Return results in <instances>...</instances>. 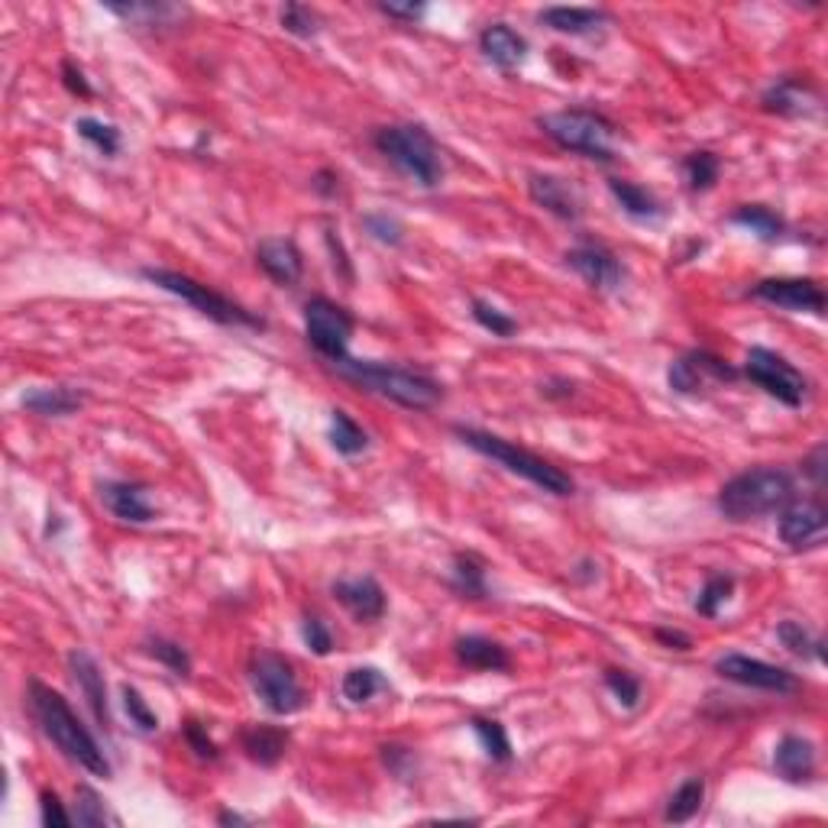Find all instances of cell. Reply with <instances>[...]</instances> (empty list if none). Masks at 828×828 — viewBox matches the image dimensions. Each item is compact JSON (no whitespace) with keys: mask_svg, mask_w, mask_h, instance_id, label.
I'll return each mask as SVG.
<instances>
[{"mask_svg":"<svg viewBox=\"0 0 828 828\" xmlns=\"http://www.w3.org/2000/svg\"><path fill=\"white\" fill-rule=\"evenodd\" d=\"M30 712L42 728V735L62 750L69 760H75L94 777H111V760L104 757V748L94 742V735L81 725V718L65 703L62 693H55L52 686H45L40 679L30 683Z\"/></svg>","mask_w":828,"mask_h":828,"instance_id":"6da1fadb","label":"cell"},{"mask_svg":"<svg viewBox=\"0 0 828 828\" xmlns=\"http://www.w3.org/2000/svg\"><path fill=\"white\" fill-rule=\"evenodd\" d=\"M330 369L337 376H344L347 382L359 386L362 392L379 395V398H389L395 405L408 408V411H431L437 401L443 398V386L425 376V372H415L408 366H395V362H382V359H340V362H330Z\"/></svg>","mask_w":828,"mask_h":828,"instance_id":"7a4b0ae2","label":"cell"},{"mask_svg":"<svg viewBox=\"0 0 828 828\" xmlns=\"http://www.w3.org/2000/svg\"><path fill=\"white\" fill-rule=\"evenodd\" d=\"M796 499V482L780 467H754L718 489V512L728 521H757L780 514Z\"/></svg>","mask_w":828,"mask_h":828,"instance_id":"3957f363","label":"cell"},{"mask_svg":"<svg viewBox=\"0 0 828 828\" xmlns=\"http://www.w3.org/2000/svg\"><path fill=\"white\" fill-rule=\"evenodd\" d=\"M453 435L460 437L470 450L489 457V460H495V463L505 467L509 473L528 479L531 485H538V489H544V492H551V495H573V489H576V482L563 473V470H556V467L548 463L544 457H538V453L518 447V443L505 440V437L489 435V431H479V428H467V425H457Z\"/></svg>","mask_w":828,"mask_h":828,"instance_id":"277c9868","label":"cell"},{"mask_svg":"<svg viewBox=\"0 0 828 828\" xmlns=\"http://www.w3.org/2000/svg\"><path fill=\"white\" fill-rule=\"evenodd\" d=\"M541 133L553 140L560 150L592 159V162H615V136L619 126L605 114L590 108H573V111H556L538 117Z\"/></svg>","mask_w":828,"mask_h":828,"instance_id":"5b68a950","label":"cell"},{"mask_svg":"<svg viewBox=\"0 0 828 828\" xmlns=\"http://www.w3.org/2000/svg\"><path fill=\"white\" fill-rule=\"evenodd\" d=\"M372 143L411 182H418L425 188L440 185V178H443V159H440L435 136L421 123H392V126H382V130H376Z\"/></svg>","mask_w":828,"mask_h":828,"instance_id":"8992f818","label":"cell"},{"mask_svg":"<svg viewBox=\"0 0 828 828\" xmlns=\"http://www.w3.org/2000/svg\"><path fill=\"white\" fill-rule=\"evenodd\" d=\"M140 276L146 282L159 285L162 292L182 298L185 305H192L197 315L211 317L214 324H224V327H246V330H266V320L253 311H246L243 305L231 301L227 295L214 292L211 285L197 282V278L185 276V273H175V269H159V266H146L140 269Z\"/></svg>","mask_w":828,"mask_h":828,"instance_id":"52a82bcc","label":"cell"},{"mask_svg":"<svg viewBox=\"0 0 828 828\" xmlns=\"http://www.w3.org/2000/svg\"><path fill=\"white\" fill-rule=\"evenodd\" d=\"M249 683L259 703L273 715H295L305 709V689L295 667L276 651H256L249 661Z\"/></svg>","mask_w":828,"mask_h":828,"instance_id":"ba28073f","label":"cell"},{"mask_svg":"<svg viewBox=\"0 0 828 828\" xmlns=\"http://www.w3.org/2000/svg\"><path fill=\"white\" fill-rule=\"evenodd\" d=\"M745 376L757 389H764L787 408H799L809 395V379L789 362L787 356L774 354L767 347H750L745 356Z\"/></svg>","mask_w":828,"mask_h":828,"instance_id":"9c48e42d","label":"cell"},{"mask_svg":"<svg viewBox=\"0 0 828 828\" xmlns=\"http://www.w3.org/2000/svg\"><path fill=\"white\" fill-rule=\"evenodd\" d=\"M354 327L356 324L350 311L340 308L330 298H311L305 305V334H308V344L327 362H340V359L350 356L347 350H350V340H354Z\"/></svg>","mask_w":828,"mask_h":828,"instance_id":"30bf717a","label":"cell"},{"mask_svg":"<svg viewBox=\"0 0 828 828\" xmlns=\"http://www.w3.org/2000/svg\"><path fill=\"white\" fill-rule=\"evenodd\" d=\"M735 379H738V369L709 350H689V354L676 356L667 369V386L676 395H699L712 386L735 382Z\"/></svg>","mask_w":828,"mask_h":828,"instance_id":"8fae6325","label":"cell"},{"mask_svg":"<svg viewBox=\"0 0 828 828\" xmlns=\"http://www.w3.org/2000/svg\"><path fill=\"white\" fill-rule=\"evenodd\" d=\"M715 673L722 679H732L738 686H750V689H764V693H777V696H787V693H796L799 679L796 673L784 671L777 664H767V661H757V657H748V654H722L715 661Z\"/></svg>","mask_w":828,"mask_h":828,"instance_id":"7c38bea8","label":"cell"},{"mask_svg":"<svg viewBox=\"0 0 828 828\" xmlns=\"http://www.w3.org/2000/svg\"><path fill=\"white\" fill-rule=\"evenodd\" d=\"M750 295L764 305L784 308L793 315H822L826 311V292L812 278H760L750 285Z\"/></svg>","mask_w":828,"mask_h":828,"instance_id":"4fadbf2b","label":"cell"},{"mask_svg":"<svg viewBox=\"0 0 828 828\" xmlns=\"http://www.w3.org/2000/svg\"><path fill=\"white\" fill-rule=\"evenodd\" d=\"M563 263L595 292H619L628 276L622 259L602 243H580V246L566 249Z\"/></svg>","mask_w":828,"mask_h":828,"instance_id":"5bb4252c","label":"cell"},{"mask_svg":"<svg viewBox=\"0 0 828 828\" xmlns=\"http://www.w3.org/2000/svg\"><path fill=\"white\" fill-rule=\"evenodd\" d=\"M828 531V512L822 502L816 499H803V502H789L787 509L780 512V538L784 544L793 551L803 548H819L826 541Z\"/></svg>","mask_w":828,"mask_h":828,"instance_id":"9a60e30c","label":"cell"},{"mask_svg":"<svg viewBox=\"0 0 828 828\" xmlns=\"http://www.w3.org/2000/svg\"><path fill=\"white\" fill-rule=\"evenodd\" d=\"M528 195L538 207H544L548 214L566 221V224H576L586 214L583 192L573 182L560 178V175H531L528 178Z\"/></svg>","mask_w":828,"mask_h":828,"instance_id":"2e32d148","label":"cell"},{"mask_svg":"<svg viewBox=\"0 0 828 828\" xmlns=\"http://www.w3.org/2000/svg\"><path fill=\"white\" fill-rule=\"evenodd\" d=\"M101 502L117 521H126V524H150L156 518V509L150 502V489L140 485V482H126V479L104 482L101 485Z\"/></svg>","mask_w":828,"mask_h":828,"instance_id":"e0dca14e","label":"cell"},{"mask_svg":"<svg viewBox=\"0 0 828 828\" xmlns=\"http://www.w3.org/2000/svg\"><path fill=\"white\" fill-rule=\"evenodd\" d=\"M334 599L354 615L356 622H379L386 615V590L379 586L376 576H350V580H337L334 586Z\"/></svg>","mask_w":828,"mask_h":828,"instance_id":"ac0fdd59","label":"cell"},{"mask_svg":"<svg viewBox=\"0 0 828 828\" xmlns=\"http://www.w3.org/2000/svg\"><path fill=\"white\" fill-rule=\"evenodd\" d=\"M256 266L276 285H295L305 273V256L292 237H266L256 246Z\"/></svg>","mask_w":828,"mask_h":828,"instance_id":"d6986e66","label":"cell"},{"mask_svg":"<svg viewBox=\"0 0 828 828\" xmlns=\"http://www.w3.org/2000/svg\"><path fill=\"white\" fill-rule=\"evenodd\" d=\"M69 671L79 683L81 696L88 699V709L94 715V722L104 732H111L114 722H111V703H108V683H104V673L98 667V661L88 651H72L69 654Z\"/></svg>","mask_w":828,"mask_h":828,"instance_id":"ffe728a7","label":"cell"},{"mask_svg":"<svg viewBox=\"0 0 828 828\" xmlns=\"http://www.w3.org/2000/svg\"><path fill=\"white\" fill-rule=\"evenodd\" d=\"M816 88L803 79H777L760 94V108L777 117H809L816 111Z\"/></svg>","mask_w":828,"mask_h":828,"instance_id":"44dd1931","label":"cell"},{"mask_svg":"<svg viewBox=\"0 0 828 828\" xmlns=\"http://www.w3.org/2000/svg\"><path fill=\"white\" fill-rule=\"evenodd\" d=\"M816 745L803 735H784L774 748V770L787 784H809L816 777Z\"/></svg>","mask_w":828,"mask_h":828,"instance_id":"7402d4cb","label":"cell"},{"mask_svg":"<svg viewBox=\"0 0 828 828\" xmlns=\"http://www.w3.org/2000/svg\"><path fill=\"white\" fill-rule=\"evenodd\" d=\"M479 52L499 69V72H514L528 59V40L512 30L509 23H492L479 33Z\"/></svg>","mask_w":828,"mask_h":828,"instance_id":"603a6c76","label":"cell"},{"mask_svg":"<svg viewBox=\"0 0 828 828\" xmlns=\"http://www.w3.org/2000/svg\"><path fill=\"white\" fill-rule=\"evenodd\" d=\"M453 654H457V661H460L463 667H470V671L505 673L512 667L509 651H505L499 641L485 637V634H463V637H457V641H453Z\"/></svg>","mask_w":828,"mask_h":828,"instance_id":"cb8c5ba5","label":"cell"},{"mask_svg":"<svg viewBox=\"0 0 828 828\" xmlns=\"http://www.w3.org/2000/svg\"><path fill=\"white\" fill-rule=\"evenodd\" d=\"M541 23L563 37H592L609 23V13L595 7H548L541 10Z\"/></svg>","mask_w":828,"mask_h":828,"instance_id":"d4e9b609","label":"cell"},{"mask_svg":"<svg viewBox=\"0 0 828 828\" xmlns=\"http://www.w3.org/2000/svg\"><path fill=\"white\" fill-rule=\"evenodd\" d=\"M609 192L619 201V207L632 217V221H641V224H657L667 217V207L664 201L647 192L644 185H634V182H622V178H612L609 182Z\"/></svg>","mask_w":828,"mask_h":828,"instance_id":"484cf974","label":"cell"},{"mask_svg":"<svg viewBox=\"0 0 828 828\" xmlns=\"http://www.w3.org/2000/svg\"><path fill=\"white\" fill-rule=\"evenodd\" d=\"M239 745L249 760H256L263 767H276L288 748V732L276 728V725H249L239 732Z\"/></svg>","mask_w":828,"mask_h":828,"instance_id":"4316f807","label":"cell"},{"mask_svg":"<svg viewBox=\"0 0 828 828\" xmlns=\"http://www.w3.org/2000/svg\"><path fill=\"white\" fill-rule=\"evenodd\" d=\"M20 405L40 418H65V415H75L81 405H84V392L72 389V386H55V389H30L23 392Z\"/></svg>","mask_w":828,"mask_h":828,"instance_id":"83f0119b","label":"cell"},{"mask_svg":"<svg viewBox=\"0 0 828 828\" xmlns=\"http://www.w3.org/2000/svg\"><path fill=\"white\" fill-rule=\"evenodd\" d=\"M104 10L120 17L130 27H172L178 17H185V7H175V3H140V0L104 3Z\"/></svg>","mask_w":828,"mask_h":828,"instance_id":"f1b7e54d","label":"cell"},{"mask_svg":"<svg viewBox=\"0 0 828 828\" xmlns=\"http://www.w3.org/2000/svg\"><path fill=\"white\" fill-rule=\"evenodd\" d=\"M728 221L735 227L750 231L754 237L764 239V243H777V239L787 234V221L777 211L764 207V204H742V207H735V214Z\"/></svg>","mask_w":828,"mask_h":828,"instance_id":"f546056e","label":"cell"},{"mask_svg":"<svg viewBox=\"0 0 828 828\" xmlns=\"http://www.w3.org/2000/svg\"><path fill=\"white\" fill-rule=\"evenodd\" d=\"M453 590L467 599H489V580H485V563L473 553H457L453 556Z\"/></svg>","mask_w":828,"mask_h":828,"instance_id":"4dcf8cb0","label":"cell"},{"mask_svg":"<svg viewBox=\"0 0 828 828\" xmlns=\"http://www.w3.org/2000/svg\"><path fill=\"white\" fill-rule=\"evenodd\" d=\"M703 803H706V780H703V777H689V780H683V784L676 787V793L667 799L664 819L673 822V826L689 822V819L703 809Z\"/></svg>","mask_w":828,"mask_h":828,"instance_id":"1f68e13d","label":"cell"},{"mask_svg":"<svg viewBox=\"0 0 828 828\" xmlns=\"http://www.w3.org/2000/svg\"><path fill=\"white\" fill-rule=\"evenodd\" d=\"M386 689H389V679L382 676L379 667H354L344 673V683H340V693L350 706H362L376 693H386Z\"/></svg>","mask_w":828,"mask_h":828,"instance_id":"d6a6232c","label":"cell"},{"mask_svg":"<svg viewBox=\"0 0 828 828\" xmlns=\"http://www.w3.org/2000/svg\"><path fill=\"white\" fill-rule=\"evenodd\" d=\"M777 641L787 647L789 654H796V657H803V661H826V644H822V637L819 634H812L803 622H780L777 625Z\"/></svg>","mask_w":828,"mask_h":828,"instance_id":"836d02e7","label":"cell"},{"mask_svg":"<svg viewBox=\"0 0 828 828\" xmlns=\"http://www.w3.org/2000/svg\"><path fill=\"white\" fill-rule=\"evenodd\" d=\"M470 728H473L476 742L482 745L485 757H489L492 764H509V760H512V742H509V732H505L502 722L476 715L473 722H470Z\"/></svg>","mask_w":828,"mask_h":828,"instance_id":"e575fe53","label":"cell"},{"mask_svg":"<svg viewBox=\"0 0 828 828\" xmlns=\"http://www.w3.org/2000/svg\"><path fill=\"white\" fill-rule=\"evenodd\" d=\"M330 443H334L337 453L356 457V453H362V450L369 447V435L356 425L347 411L334 408V411H330Z\"/></svg>","mask_w":828,"mask_h":828,"instance_id":"d590c367","label":"cell"},{"mask_svg":"<svg viewBox=\"0 0 828 828\" xmlns=\"http://www.w3.org/2000/svg\"><path fill=\"white\" fill-rule=\"evenodd\" d=\"M683 175H686L689 192L703 195V192L715 188V182H718V175H722V159L715 156V153H709V150L689 153V156L683 159Z\"/></svg>","mask_w":828,"mask_h":828,"instance_id":"8d00e7d4","label":"cell"},{"mask_svg":"<svg viewBox=\"0 0 828 828\" xmlns=\"http://www.w3.org/2000/svg\"><path fill=\"white\" fill-rule=\"evenodd\" d=\"M75 133L84 143H91L101 156H117L120 153V130L114 123H104L98 117L75 120Z\"/></svg>","mask_w":828,"mask_h":828,"instance_id":"74e56055","label":"cell"},{"mask_svg":"<svg viewBox=\"0 0 828 828\" xmlns=\"http://www.w3.org/2000/svg\"><path fill=\"white\" fill-rule=\"evenodd\" d=\"M72 819H75V826L84 828L108 826V822L117 826V819L108 812V806H104V799L98 796V789L91 787L75 789V812H72Z\"/></svg>","mask_w":828,"mask_h":828,"instance_id":"f35d334b","label":"cell"},{"mask_svg":"<svg viewBox=\"0 0 828 828\" xmlns=\"http://www.w3.org/2000/svg\"><path fill=\"white\" fill-rule=\"evenodd\" d=\"M146 654L156 657L159 664H162L165 671L175 673V676H188V673H192V657H188V651H185L178 641L150 637V641H146Z\"/></svg>","mask_w":828,"mask_h":828,"instance_id":"ab89813d","label":"cell"},{"mask_svg":"<svg viewBox=\"0 0 828 828\" xmlns=\"http://www.w3.org/2000/svg\"><path fill=\"white\" fill-rule=\"evenodd\" d=\"M473 320L482 327V330H489L492 337H514L518 334V320L512 315H505L502 308H495L492 301H485V298H473Z\"/></svg>","mask_w":828,"mask_h":828,"instance_id":"60d3db41","label":"cell"},{"mask_svg":"<svg viewBox=\"0 0 828 828\" xmlns=\"http://www.w3.org/2000/svg\"><path fill=\"white\" fill-rule=\"evenodd\" d=\"M732 592H735V576H728V573H715L706 580V586L699 592V599H696V612L703 615V619H715L718 615V609L732 599Z\"/></svg>","mask_w":828,"mask_h":828,"instance_id":"b9f144b4","label":"cell"},{"mask_svg":"<svg viewBox=\"0 0 828 828\" xmlns=\"http://www.w3.org/2000/svg\"><path fill=\"white\" fill-rule=\"evenodd\" d=\"M120 696H123V712L130 715V725H136V732H143V735L159 732V715L150 709V703L143 699V693L136 686L123 683Z\"/></svg>","mask_w":828,"mask_h":828,"instance_id":"7bdbcfd3","label":"cell"},{"mask_svg":"<svg viewBox=\"0 0 828 828\" xmlns=\"http://www.w3.org/2000/svg\"><path fill=\"white\" fill-rule=\"evenodd\" d=\"M282 27H285V33H292L298 40H315L317 30H320V20H317L315 10L305 7V3H285L282 7Z\"/></svg>","mask_w":828,"mask_h":828,"instance_id":"ee69618b","label":"cell"},{"mask_svg":"<svg viewBox=\"0 0 828 828\" xmlns=\"http://www.w3.org/2000/svg\"><path fill=\"white\" fill-rule=\"evenodd\" d=\"M362 227H366L369 237L386 243V246H401L405 243V227H401V221L392 217L389 211H369V214H362Z\"/></svg>","mask_w":828,"mask_h":828,"instance_id":"f6af8a7d","label":"cell"},{"mask_svg":"<svg viewBox=\"0 0 828 828\" xmlns=\"http://www.w3.org/2000/svg\"><path fill=\"white\" fill-rule=\"evenodd\" d=\"M605 686H609V693L625 706V709H634L637 703H641V679L628 671H619V667H609L605 671Z\"/></svg>","mask_w":828,"mask_h":828,"instance_id":"bcb514c9","label":"cell"},{"mask_svg":"<svg viewBox=\"0 0 828 828\" xmlns=\"http://www.w3.org/2000/svg\"><path fill=\"white\" fill-rule=\"evenodd\" d=\"M301 641H305V647L311 654H317V657H327L334 651V634H330L327 622L320 615H305V622H301Z\"/></svg>","mask_w":828,"mask_h":828,"instance_id":"7dc6e473","label":"cell"},{"mask_svg":"<svg viewBox=\"0 0 828 828\" xmlns=\"http://www.w3.org/2000/svg\"><path fill=\"white\" fill-rule=\"evenodd\" d=\"M382 764L392 770L398 780H411L418 774V754L401 745H382Z\"/></svg>","mask_w":828,"mask_h":828,"instance_id":"c3c4849f","label":"cell"},{"mask_svg":"<svg viewBox=\"0 0 828 828\" xmlns=\"http://www.w3.org/2000/svg\"><path fill=\"white\" fill-rule=\"evenodd\" d=\"M40 819L42 826H75L72 812H65L62 799L55 793H49V789L40 796Z\"/></svg>","mask_w":828,"mask_h":828,"instance_id":"681fc988","label":"cell"},{"mask_svg":"<svg viewBox=\"0 0 828 828\" xmlns=\"http://www.w3.org/2000/svg\"><path fill=\"white\" fill-rule=\"evenodd\" d=\"M185 742H188V748L195 750L201 760H217L221 757V750L214 745V738L197 725V722H188L185 725Z\"/></svg>","mask_w":828,"mask_h":828,"instance_id":"f907efd6","label":"cell"},{"mask_svg":"<svg viewBox=\"0 0 828 828\" xmlns=\"http://www.w3.org/2000/svg\"><path fill=\"white\" fill-rule=\"evenodd\" d=\"M62 84L75 94V98H81V101H88V98H94V88L88 84V79H84V72H81L79 65L75 62H62Z\"/></svg>","mask_w":828,"mask_h":828,"instance_id":"816d5d0a","label":"cell"},{"mask_svg":"<svg viewBox=\"0 0 828 828\" xmlns=\"http://www.w3.org/2000/svg\"><path fill=\"white\" fill-rule=\"evenodd\" d=\"M379 10L389 20H401V23H418L428 13V3H379Z\"/></svg>","mask_w":828,"mask_h":828,"instance_id":"f5cc1de1","label":"cell"},{"mask_svg":"<svg viewBox=\"0 0 828 828\" xmlns=\"http://www.w3.org/2000/svg\"><path fill=\"white\" fill-rule=\"evenodd\" d=\"M803 473L809 476L816 485H826V476H828V467H826V443H819L809 457H806V463H803Z\"/></svg>","mask_w":828,"mask_h":828,"instance_id":"db71d44e","label":"cell"},{"mask_svg":"<svg viewBox=\"0 0 828 828\" xmlns=\"http://www.w3.org/2000/svg\"><path fill=\"white\" fill-rule=\"evenodd\" d=\"M654 637H657L664 647H671V651H689V647H693V637H689V634L671 632V628H657Z\"/></svg>","mask_w":828,"mask_h":828,"instance_id":"11a10c76","label":"cell"},{"mask_svg":"<svg viewBox=\"0 0 828 828\" xmlns=\"http://www.w3.org/2000/svg\"><path fill=\"white\" fill-rule=\"evenodd\" d=\"M337 172H330V168H324V172H317L315 175V188L320 192L324 197H334L337 195Z\"/></svg>","mask_w":828,"mask_h":828,"instance_id":"9f6ffc18","label":"cell"},{"mask_svg":"<svg viewBox=\"0 0 828 828\" xmlns=\"http://www.w3.org/2000/svg\"><path fill=\"white\" fill-rule=\"evenodd\" d=\"M217 822H221V826H246L249 819H246V816H239V812H221V816H217Z\"/></svg>","mask_w":828,"mask_h":828,"instance_id":"6f0895ef","label":"cell"}]
</instances>
